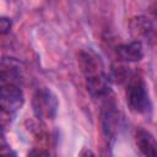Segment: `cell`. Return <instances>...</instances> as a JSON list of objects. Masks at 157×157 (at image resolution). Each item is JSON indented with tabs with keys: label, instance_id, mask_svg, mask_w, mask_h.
Here are the masks:
<instances>
[{
	"label": "cell",
	"instance_id": "cell-7",
	"mask_svg": "<svg viewBox=\"0 0 157 157\" xmlns=\"http://www.w3.org/2000/svg\"><path fill=\"white\" fill-rule=\"evenodd\" d=\"M152 22L145 16H137L129 22V31L136 40L142 37H147L152 32Z\"/></svg>",
	"mask_w": 157,
	"mask_h": 157
},
{
	"label": "cell",
	"instance_id": "cell-6",
	"mask_svg": "<svg viewBox=\"0 0 157 157\" xmlns=\"http://www.w3.org/2000/svg\"><path fill=\"white\" fill-rule=\"evenodd\" d=\"M136 145L142 155L145 156H157V141L146 130H137L136 132Z\"/></svg>",
	"mask_w": 157,
	"mask_h": 157
},
{
	"label": "cell",
	"instance_id": "cell-2",
	"mask_svg": "<svg viewBox=\"0 0 157 157\" xmlns=\"http://www.w3.org/2000/svg\"><path fill=\"white\" fill-rule=\"evenodd\" d=\"M126 102L135 113H145L150 108V99L142 80L134 78L126 88Z\"/></svg>",
	"mask_w": 157,
	"mask_h": 157
},
{
	"label": "cell",
	"instance_id": "cell-4",
	"mask_svg": "<svg viewBox=\"0 0 157 157\" xmlns=\"http://www.w3.org/2000/svg\"><path fill=\"white\" fill-rule=\"evenodd\" d=\"M87 77V90L94 98H105L110 90L108 86V81L103 71L86 76Z\"/></svg>",
	"mask_w": 157,
	"mask_h": 157
},
{
	"label": "cell",
	"instance_id": "cell-8",
	"mask_svg": "<svg viewBox=\"0 0 157 157\" xmlns=\"http://www.w3.org/2000/svg\"><path fill=\"white\" fill-rule=\"evenodd\" d=\"M10 27H11V21L9 18H6V17H1V20H0V29H1V33L5 34L6 32H9Z\"/></svg>",
	"mask_w": 157,
	"mask_h": 157
},
{
	"label": "cell",
	"instance_id": "cell-1",
	"mask_svg": "<svg viewBox=\"0 0 157 157\" xmlns=\"http://www.w3.org/2000/svg\"><path fill=\"white\" fill-rule=\"evenodd\" d=\"M32 107L34 114L40 119H53L58 110V99L55 94L48 90H38L32 99Z\"/></svg>",
	"mask_w": 157,
	"mask_h": 157
},
{
	"label": "cell",
	"instance_id": "cell-5",
	"mask_svg": "<svg viewBox=\"0 0 157 157\" xmlns=\"http://www.w3.org/2000/svg\"><path fill=\"white\" fill-rule=\"evenodd\" d=\"M117 55L120 60L126 63L140 61L144 58V48L140 40H134L128 44H120L117 47Z\"/></svg>",
	"mask_w": 157,
	"mask_h": 157
},
{
	"label": "cell",
	"instance_id": "cell-3",
	"mask_svg": "<svg viewBox=\"0 0 157 157\" xmlns=\"http://www.w3.org/2000/svg\"><path fill=\"white\" fill-rule=\"evenodd\" d=\"M25 98L21 88L15 83H5L1 85L0 93V103L1 110L5 114L12 115L23 105Z\"/></svg>",
	"mask_w": 157,
	"mask_h": 157
}]
</instances>
